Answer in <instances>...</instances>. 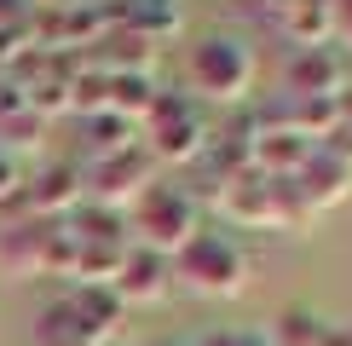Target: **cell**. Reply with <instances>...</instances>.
<instances>
[{
  "label": "cell",
  "mask_w": 352,
  "mask_h": 346,
  "mask_svg": "<svg viewBox=\"0 0 352 346\" xmlns=\"http://www.w3.org/2000/svg\"><path fill=\"white\" fill-rule=\"evenodd\" d=\"M29 214H76L81 208V173L76 168H47L23 185Z\"/></svg>",
  "instance_id": "30bf717a"
},
{
  "label": "cell",
  "mask_w": 352,
  "mask_h": 346,
  "mask_svg": "<svg viewBox=\"0 0 352 346\" xmlns=\"http://www.w3.org/2000/svg\"><path fill=\"white\" fill-rule=\"evenodd\" d=\"M185 76H190V93L208 98V104H237L254 81V52L243 47L237 35H202L185 58Z\"/></svg>",
  "instance_id": "7a4b0ae2"
},
{
  "label": "cell",
  "mask_w": 352,
  "mask_h": 346,
  "mask_svg": "<svg viewBox=\"0 0 352 346\" xmlns=\"http://www.w3.org/2000/svg\"><path fill=\"white\" fill-rule=\"evenodd\" d=\"M295 191H300V202L312 214L318 208H335V202H346V191H352V168L335 162V156H324V150H312L306 168L295 173Z\"/></svg>",
  "instance_id": "ba28073f"
},
{
  "label": "cell",
  "mask_w": 352,
  "mask_h": 346,
  "mask_svg": "<svg viewBox=\"0 0 352 346\" xmlns=\"http://www.w3.org/2000/svg\"><path fill=\"white\" fill-rule=\"evenodd\" d=\"M283 35L295 41V47H329V35H335V6H329V0H289Z\"/></svg>",
  "instance_id": "8fae6325"
},
{
  "label": "cell",
  "mask_w": 352,
  "mask_h": 346,
  "mask_svg": "<svg viewBox=\"0 0 352 346\" xmlns=\"http://www.w3.org/2000/svg\"><path fill=\"white\" fill-rule=\"evenodd\" d=\"M335 115H341V127H352V86H346L341 98H335Z\"/></svg>",
  "instance_id": "9a60e30c"
},
{
  "label": "cell",
  "mask_w": 352,
  "mask_h": 346,
  "mask_svg": "<svg viewBox=\"0 0 352 346\" xmlns=\"http://www.w3.org/2000/svg\"><path fill=\"white\" fill-rule=\"evenodd\" d=\"M144 122H151V144H144V150H151L156 162H190V156L208 150L202 110L190 104L185 93H156L151 110H144Z\"/></svg>",
  "instance_id": "5b68a950"
},
{
  "label": "cell",
  "mask_w": 352,
  "mask_h": 346,
  "mask_svg": "<svg viewBox=\"0 0 352 346\" xmlns=\"http://www.w3.org/2000/svg\"><path fill=\"white\" fill-rule=\"evenodd\" d=\"M173 277H179L190 295H208V300H231L248 288V254L219 231H197L179 254H173Z\"/></svg>",
  "instance_id": "6da1fadb"
},
{
  "label": "cell",
  "mask_w": 352,
  "mask_h": 346,
  "mask_svg": "<svg viewBox=\"0 0 352 346\" xmlns=\"http://www.w3.org/2000/svg\"><path fill=\"white\" fill-rule=\"evenodd\" d=\"M151 185H156V156L144 150V144L93 156L87 173H81V196L98 202V208H127V202H139Z\"/></svg>",
  "instance_id": "277c9868"
},
{
  "label": "cell",
  "mask_w": 352,
  "mask_h": 346,
  "mask_svg": "<svg viewBox=\"0 0 352 346\" xmlns=\"http://www.w3.org/2000/svg\"><path fill=\"white\" fill-rule=\"evenodd\" d=\"M283 81L295 98H341L346 93V58L329 47H295Z\"/></svg>",
  "instance_id": "52a82bcc"
},
{
  "label": "cell",
  "mask_w": 352,
  "mask_h": 346,
  "mask_svg": "<svg viewBox=\"0 0 352 346\" xmlns=\"http://www.w3.org/2000/svg\"><path fill=\"white\" fill-rule=\"evenodd\" d=\"M133 231H139V249H156V254H179L190 237L202 231V214L179 185H151L139 202H133Z\"/></svg>",
  "instance_id": "3957f363"
},
{
  "label": "cell",
  "mask_w": 352,
  "mask_h": 346,
  "mask_svg": "<svg viewBox=\"0 0 352 346\" xmlns=\"http://www.w3.org/2000/svg\"><path fill=\"white\" fill-rule=\"evenodd\" d=\"M29 346H81V341H52V335H29Z\"/></svg>",
  "instance_id": "2e32d148"
},
{
  "label": "cell",
  "mask_w": 352,
  "mask_h": 346,
  "mask_svg": "<svg viewBox=\"0 0 352 346\" xmlns=\"http://www.w3.org/2000/svg\"><path fill=\"white\" fill-rule=\"evenodd\" d=\"M69 306H76V317H81V323H87V335H93L98 346H104L110 335H116V329H122V300H116V288L110 283H81V288H69Z\"/></svg>",
  "instance_id": "9c48e42d"
},
{
  "label": "cell",
  "mask_w": 352,
  "mask_h": 346,
  "mask_svg": "<svg viewBox=\"0 0 352 346\" xmlns=\"http://www.w3.org/2000/svg\"><path fill=\"white\" fill-rule=\"evenodd\" d=\"M110 288H116V300H122V306H156V300L173 288V260L133 242V249L122 254V271H116Z\"/></svg>",
  "instance_id": "8992f818"
},
{
  "label": "cell",
  "mask_w": 352,
  "mask_h": 346,
  "mask_svg": "<svg viewBox=\"0 0 352 346\" xmlns=\"http://www.w3.org/2000/svg\"><path fill=\"white\" fill-rule=\"evenodd\" d=\"M329 6H335V35L352 47V0H329Z\"/></svg>",
  "instance_id": "5bb4252c"
},
{
  "label": "cell",
  "mask_w": 352,
  "mask_h": 346,
  "mask_svg": "<svg viewBox=\"0 0 352 346\" xmlns=\"http://www.w3.org/2000/svg\"><path fill=\"white\" fill-rule=\"evenodd\" d=\"M324 335H329L324 317H312V312H283V317L272 323V341H266V346H324Z\"/></svg>",
  "instance_id": "4fadbf2b"
},
{
  "label": "cell",
  "mask_w": 352,
  "mask_h": 346,
  "mask_svg": "<svg viewBox=\"0 0 352 346\" xmlns=\"http://www.w3.org/2000/svg\"><path fill=\"white\" fill-rule=\"evenodd\" d=\"M76 242L87 249H127V225L116 208H98V202H81L76 208V231H69Z\"/></svg>",
  "instance_id": "7c38bea8"
}]
</instances>
